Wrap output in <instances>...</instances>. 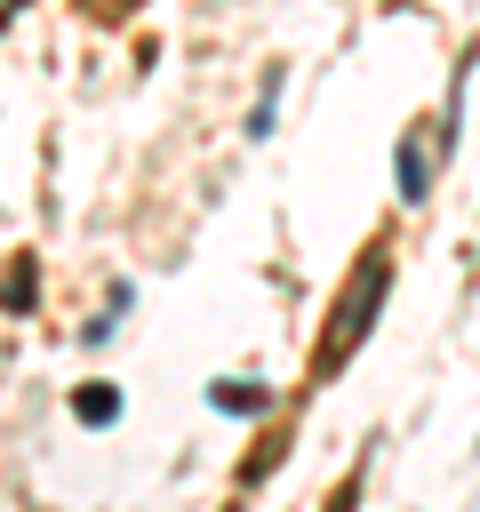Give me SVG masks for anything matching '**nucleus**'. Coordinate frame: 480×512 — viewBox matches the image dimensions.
I'll use <instances>...</instances> for the list:
<instances>
[{
	"mask_svg": "<svg viewBox=\"0 0 480 512\" xmlns=\"http://www.w3.org/2000/svg\"><path fill=\"white\" fill-rule=\"evenodd\" d=\"M384 288H392V264H384V256H368V264H360V280L336 296V320H328V336H320V360H328V368H336L344 352H360V344H368Z\"/></svg>",
	"mask_w": 480,
	"mask_h": 512,
	"instance_id": "nucleus-1",
	"label": "nucleus"
},
{
	"mask_svg": "<svg viewBox=\"0 0 480 512\" xmlns=\"http://www.w3.org/2000/svg\"><path fill=\"white\" fill-rule=\"evenodd\" d=\"M392 168H400V184H392L400 200H424V192H432V152H424L416 136H400V160H392Z\"/></svg>",
	"mask_w": 480,
	"mask_h": 512,
	"instance_id": "nucleus-2",
	"label": "nucleus"
},
{
	"mask_svg": "<svg viewBox=\"0 0 480 512\" xmlns=\"http://www.w3.org/2000/svg\"><path fill=\"white\" fill-rule=\"evenodd\" d=\"M72 416H80V424H112V416H120V392H112V384H80V392H72Z\"/></svg>",
	"mask_w": 480,
	"mask_h": 512,
	"instance_id": "nucleus-3",
	"label": "nucleus"
},
{
	"mask_svg": "<svg viewBox=\"0 0 480 512\" xmlns=\"http://www.w3.org/2000/svg\"><path fill=\"white\" fill-rule=\"evenodd\" d=\"M208 400H216V408H232V416H256V408H264V392H256V384H208Z\"/></svg>",
	"mask_w": 480,
	"mask_h": 512,
	"instance_id": "nucleus-4",
	"label": "nucleus"
},
{
	"mask_svg": "<svg viewBox=\"0 0 480 512\" xmlns=\"http://www.w3.org/2000/svg\"><path fill=\"white\" fill-rule=\"evenodd\" d=\"M272 96H280V72H264V96H256V112H248V136L272 128Z\"/></svg>",
	"mask_w": 480,
	"mask_h": 512,
	"instance_id": "nucleus-5",
	"label": "nucleus"
},
{
	"mask_svg": "<svg viewBox=\"0 0 480 512\" xmlns=\"http://www.w3.org/2000/svg\"><path fill=\"white\" fill-rule=\"evenodd\" d=\"M8 8H24V0H8Z\"/></svg>",
	"mask_w": 480,
	"mask_h": 512,
	"instance_id": "nucleus-6",
	"label": "nucleus"
}]
</instances>
